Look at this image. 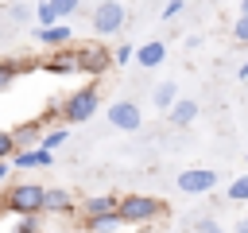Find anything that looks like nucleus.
Segmentation results:
<instances>
[{
	"label": "nucleus",
	"mask_w": 248,
	"mask_h": 233,
	"mask_svg": "<svg viewBox=\"0 0 248 233\" xmlns=\"http://www.w3.org/2000/svg\"><path fill=\"white\" fill-rule=\"evenodd\" d=\"M97 109H101V85L97 82H89V85H81V89L62 97V120L66 124H85Z\"/></svg>",
	"instance_id": "2"
},
{
	"label": "nucleus",
	"mask_w": 248,
	"mask_h": 233,
	"mask_svg": "<svg viewBox=\"0 0 248 233\" xmlns=\"http://www.w3.org/2000/svg\"><path fill=\"white\" fill-rule=\"evenodd\" d=\"M35 16V8H27V4H8V19L12 23H27Z\"/></svg>",
	"instance_id": "23"
},
{
	"label": "nucleus",
	"mask_w": 248,
	"mask_h": 233,
	"mask_svg": "<svg viewBox=\"0 0 248 233\" xmlns=\"http://www.w3.org/2000/svg\"><path fill=\"white\" fill-rule=\"evenodd\" d=\"M244 163H248V155H244Z\"/></svg>",
	"instance_id": "34"
},
{
	"label": "nucleus",
	"mask_w": 248,
	"mask_h": 233,
	"mask_svg": "<svg viewBox=\"0 0 248 233\" xmlns=\"http://www.w3.org/2000/svg\"><path fill=\"white\" fill-rule=\"evenodd\" d=\"M236 16H248V0H240V8H236Z\"/></svg>",
	"instance_id": "33"
},
{
	"label": "nucleus",
	"mask_w": 248,
	"mask_h": 233,
	"mask_svg": "<svg viewBox=\"0 0 248 233\" xmlns=\"http://www.w3.org/2000/svg\"><path fill=\"white\" fill-rule=\"evenodd\" d=\"M8 175H12V163H8V159H0V183H4Z\"/></svg>",
	"instance_id": "30"
},
{
	"label": "nucleus",
	"mask_w": 248,
	"mask_h": 233,
	"mask_svg": "<svg viewBox=\"0 0 248 233\" xmlns=\"http://www.w3.org/2000/svg\"><path fill=\"white\" fill-rule=\"evenodd\" d=\"M116 210H120V194H89V198H81V206H78L81 221H89V217H97V214H116Z\"/></svg>",
	"instance_id": "11"
},
{
	"label": "nucleus",
	"mask_w": 248,
	"mask_h": 233,
	"mask_svg": "<svg viewBox=\"0 0 248 233\" xmlns=\"http://www.w3.org/2000/svg\"><path fill=\"white\" fill-rule=\"evenodd\" d=\"M229 202H248V175L229 183Z\"/></svg>",
	"instance_id": "22"
},
{
	"label": "nucleus",
	"mask_w": 248,
	"mask_h": 233,
	"mask_svg": "<svg viewBox=\"0 0 248 233\" xmlns=\"http://www.w3.org/2000/svg\"><path fill=\"white\" fill-rule=\"evenodd\" d=\"M167 214V202L155 194H120V217L124 225H151Z\"/></svg>",
	"instance_id": "1"
},
{
	"label": "nucleus",
	"mask_w": 248,
	"mask_h": 233,
	"mask_svg": "<svg viewBox=\"0 0 248 233\" xmlns=\"http://www.w3.org/2000/svg\"><path fill=\"white\" fill-rule=\"evenodd\" d=\"M19 66H23V62H16V58H0V93L19 78Z\"/></svg>",
	"instance_id": "20"
},
{
	"label": "nucleus",
	"mask_w": 248,
	"mask_h": 233,
	"mask_svg": "<svg viewBox=\"0 0 248 233\" xmlns=\"http://www.w3.org/2000/svg\"><path fill=\"white\" fill-rule=\"evenodd\" d=\"M31 39L35 43H43L46 50H58V47H70V39H74V31H70V23H54V27H35L31 31Z\"/></svg>",
	"instance_id": "10"
},
{
	"label": "nucleus",
	"mask_w": 248,
	"mask_h": 233,
	"mask_svg": "<svg viewBox=\"0 0 248 233\" xmlns=\"http://www.w3.org/2000/svg\"><path fill=\"white\" fill-rule=\"evenodd\" d=\"M198 233H229V229H221L213 217H202V221H198Z\"/></svg>",
	"instance_id": "28"
},
{
	"label": "nucleus",
	"mask_w": 248,
	"mask_h": 233,
	"mask_svg": "<svg viewBox=\"0 0 248 233\" xmlns=\"http://www.w3.org/2000/svg\"><path fill=\"white\" fill-rule=\"evenodd\" d=\"M12 233H43V221H39V214H23V217H16Z\"/></svg>",
	"instance_id": "21"
},
{
	"label": "nucleus",
	"mask_w": 248,
	"mask_h": 233,
	"mask_svg": "<svg viewBox=\"0 0 248 233\" xmlns=\"http://www.w3.org/2000/svg\"><path fill=\"white\" fill-rule=\"evenodd\" d=\"M232 39L236 43H248V16H236L232 19Z\"/></svg>",
	"instance_id": "27"
},
{
	"label": "nucleus",
	"mask_w": 248,
	"mask_h": 233,
	"mask_svg": "<svg viewBox=\"0 0 248 233\" xmlns=\"http://www.w3.org/2000/svg\"><path fill=\"white\" fill-rule=\"evenodd\" d=\"M85 225H89L93 233H116V229L124 225V217H120V210H116V214H97V217H89Z\"/></svg>",
	"instance_id": "19"
},
{
	"label": "nucleus",
	"mask_w": 248,
	"mask_h": 233,
	"mask_svg": "<svg viewBox=\"0 0 248 233\" xmlns=\"http://www.w3.org/2000/svg\"><path fill=\"white\" fill-rule=\"evenodd\" d=\"M136 62H140V70H155V66L167 62V47L159 39H147V43L136 47Z\"/></svg>",
	"instance_id": "13"
},
{
	"label": "nucleus",
	"mask_w": 248,
	"mask_h": 233,
	"mask_svg": "<svg viewBox=\"0 0 248 233\" xmlns=\"http://www.w3.org/2000/svg\"><path fill=\"white\" fill-rule=\"evenodd\" d=\"M4 206L16 217H23V214H39L43 217V210H46V186H39V183H16L8 190V198H4Z\"/></svg>",
	"instance_id": "3"
},
{
	"label": "nucleus",
	"mask_w": 248,
	"mask_h": 233,
	"mask_svg": "<svg viewBox=\"0 0 248 233\" xmlns=\"http://www.w3.org/2000/svg\"><path fill=\"white\" fill-rule=\"evenodd\" d=\"M236 78H240V82H248V58L240 62V70H236Z\"/></svg>",
	"instance_id": "31"
},
{
	"label": "nucleus",
	"mask_w": 248,
	"mask_h": 233,
	"mask_svg": "<svg viewBox=\"0 0 248 233\" xmlns=\"http://www.w3.org/2000/svg\"><path fill=\"white\" fill-rule=\"evenodd\" d=\"M66 233H93V229H89V225L81 221V225H74V229H66Z\"/></svg>",
	"instance_id": "32"
},
{
	"label": "nucleus",
	"mask_w": 248,
	"mask_h": 233,
	"mask_svg": "<svg viewBox=\"0 0 248 233\" xmlns=\"http://www.w3.org/2000/svg\"><path fill=\"white\" fill-rule=\"evenodd\" d=\"M217 186V171L213 167H186L178 171V190L182 194H209Z\"/></svg>",
	"instance_id": "6"
},
{
	"label": "nucleus",
	"mask_w": 248,
	"mask_h": 233,
	"mask_svg": "<svg viewBox=\"0 0 248 233\" xmlns=\"http://www.w3.org/2000/svg\"><path fill=\"white\" fill-rule=\"evenodd\" d=\"M151 101H155V109H163V113H167V109L178 101V85H174V82H159V85L151 89Z\"/></svg>",
	"instance_id": "17"
},
{
	"label": "nucleus",
	"mask_w": 248,
	"mask_h": 233,
	"mask_svg": "<svg viewBox=\"0 0 248 233\" xmlns=\"http://www.w3.org/2000/svg\"><path fill=\"white\" fill-rule=\"evenodd\" d=\"M124 23H128V8H124L120 0H101V4L93 8V16H89V27H93L101 39L124 31Z\"/></svg>",
	"instance_id": "4"
},
{
	"label": "nucleus",
	"mask_w": 248,
	"mask_h": 233,
	"mask_svg": "<svg viewBox=\"0 0 248 233\" xmlns=\"http://www.w3.org/2000/svg\"><path fill=\"white\" fill-rule=\"evenodd\" d=\"M43 70H46V74H58V78H62V74H78V70H81L78 50H74V47H58V50H50V54L43 58Z\"/></svg>",
	"instance_id": "9"
},
{
	"label": "nucleus",
	"mask_w": 248,
	"mask_h": 233,
	"mask_svg": "<svg viewBox=\"0 0 248 233\" xmlns=\"http://www.w3.org/2000/svg\"><path fill=\"white\" fill-rule=\"evenodd\" d=\"M112 58H116V66H128V62L136 58V47H128V43H120V47L112 50Z\"/></svg>",
	"instance_id": "26"
},
{
	"label": "nucleus",
	"mask_w": 248,
	"mask_h": 233,
	"mask_svg": "<svg viewBox=\"0 0 248 233\" xmlns=\"http://www.w3.org/2000/svg\"><path fill=\"white\" fill-rule=\"evenodd\" d=\"M167 116H170V124H174V128H186V124H194V120H198V101L178 97V101L167 109Z\"/></svg>",
	"instance_id": "15"
},
{
	"label": "nucleus",
	"mask_w": 248,
	"mask_h": 233,
	"mask_svg": "<svg viewBox=\"0 0 248 233\" xmlns=\"http://www.w3.org/2000/svg\"><path fill=\"white\" fill-rule=\"evenodd\" d=\"M70 128H74V124H66V120L50 124V128L43 132V144H39V148H50V151H54V148H62V144L70 140Z\"/></svg>",
	"instance_id": "18"
},
{
	"label": "nucleus",
	"mask_w": 248,
	"mask_h": 233,
	"mask_svg": "<svg viewBox=\"0 0 248 233\" xmlns=\"http://www.w3.org/2000/svg\"><path fill=\"white\" fill-rule=\"evenodd\" d=\"M50 163H54L50 148H23L12 155V167H19V171H35V167H50Z\"/></svg>",
	"instance_id": "12"
},
{
	"label": "nucleus",
	"mask_w": 248,
	"mask_h": 233,
	"mask_svg": "<svg viewBox=\"0 0 248 233\" xmlns=\"http://www.w3.org/2000/svg\"><path fill=\"white\" fill-rule=\"evenodd\" d=\"M232 233H248V214H244L240 221H232Z\"/></svg>",
	"instance_id": "29"
},
{
	"label": "nucleus",
	"mask_w": 248,
	"mask_h": 233,
	"mask_svg": "<svg viewBox=\"0 0 248 233\" xmlns=\"http://www.w3.org/2000/svg\"><path fill=\"white\" fill-rule=\"evenodd\" d=\"M108 124H112L116 132H140L143 113H140L136 101H112V105H108Z\"/></svg>",
	"instance_id": "7"
},
{
	"label": "nucleus",
	"mask_w": 248,
	"mask_h": 233,
	"mask_svg": "<svg viewBox=\"0 0 248 233\" xmlns=\"http://www.w3.org/2000/svg\"><path fill=\"white\" fill-rule=\"evenodd\" d=\"M70 210H74V194L62 190V186H50V190H46V210H43V214H70Z\"/></svg>",
	"instance_id": "16"
},
{
	"label": "nucleus",
	"mask_w": 248,
	"mask_h": 233,
	"mask_svg": "<svg viewBox=\"0 0 248 233\" xmlns=\"http://www.w3.org/2000/svg\"><path fill=\"white\" fill-rule=\"evenodd\" d=\"M78 62H81V74H93V78H101L108 66H116V58L108 54V47H105V43L78 47Z\"/></svg>",
	"instance_id": "5"
},
{
	"label": "nucleus",
	"mask_w": 248,
	"mask_h": 233,
	"mask_svg": "<svg viewBox=\"0 0 248 233\" xmlns=\"http://www.w3.org/2000/svg\"><path fill=\"white\" fill-rule=\"evenodd\" d=\"M16 155V136L12 128H0V159H12Z\"/></svg>",
	"instance_id": "24"
},
{
	"label": "nucleus",
	"mask_w": 248,
	"mask_h": 233,
	"mask_svg": "<svg viewBox=\"0 0 248 233\" xmlns=\"http://www.w3.org/2000/svg\"><path fill=\"white\" fill-rule=\"evenodd\" d=\"M43 124L39 120H27V124H16L12 128V136H16V151H23V148H39L43 144Z\"/></svg>",
	"instance_id": "14"
},
{
	"label": "nucleus",
	"mask_w": 248,
	"mask_h": 233,
	"mask_svg": "<svg viewBox=\"0 0 248 233\" xmlns=\"http://www.w3.org/2000/svg\"><path fill=\"white\" fill-rule=\"evenodd\" d=\"M78 4H81V0H39V4H35V19H39L43 27L66 23V19L78 12Z\"/></svg>",
	"instance_id": "8"
},
{
	"label": "nucleus",
	"mask_w": 248,
	"mask_h": 233,
	"mask_svg": "<svg viewBox=\"0 0 248 233\" xmlns=\"http://www.w3.org/2000/svg\"><path fill=\"white\" fill-rule=\"evenodd\" d=\"M182 8H186V0H167V4H163V12H159V16H163V19H167V23H170V19H178V16H182Z\"/></svg>",
	"instance_id": "25"
}]
</instances>
